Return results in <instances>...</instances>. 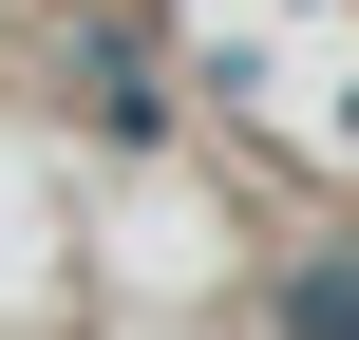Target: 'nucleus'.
I'll return each instance as SVG.
<instances>
[{
    "mask_svg": "<svg viewBox=\"0 0 359 340\" xmlns=\"http://www.w3.org/2000/svg\"><path fill=\"white\" fill-rule=\"evenodd\" d=\"M284 340H359V265H303L284 284Z\"/></svg>",
    "mask_w": 359,
    "mask_h": 340,
    "instance_id": "1",
    "label": "nucleus"
}]
</instances>
